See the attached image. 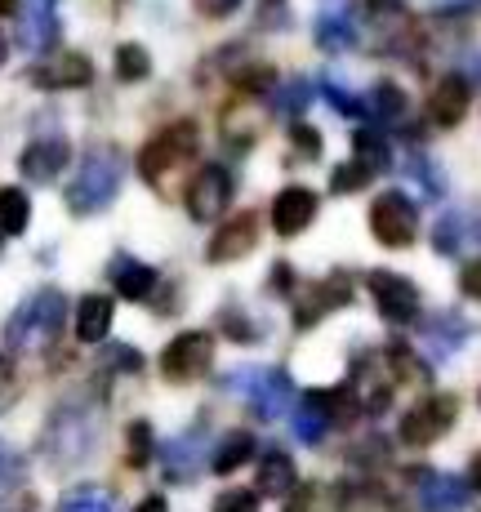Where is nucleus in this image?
Masks as SVG:
<instances>
[{
  "mask_svg": "<svg viewBox=\"0 0 481 512\" xmlns=\"http://www.w3.org/2000/svg\"><path fill=\"white\" fill-rule=\"evenodd\" d=\"M125 161L116 147H90L81 161V170L67 183V210L72 214H98L112 205V196L121 192Z\"/></svg>",
  "mask_w": 481,
  "mask_h": 512,
  "instance_id": "nucleus-1",
  "label": "nucleus"
},
{
  "mask_svg": "<svg viewBox=\"0 0 481 512\" xmlns=\"http://www.w3.org/2000/svg\"><path fill=\"white\" fill-rule=\"evenodd\" d=\"M63 321H67V299L58 290H36L23 308L9 317V348L14 352H45L49 343L63 334Z\"/></svg>",
  "mask_w": 481,
  "mask_h": 512,
  "instance_id": "nucleus-2",
  "label": "nucleus"
},
{
  "mask_svg": "<svg viewBox=\"0 0 481 512\" xmlns=\"http://www.w3.org/2000/svg\"><path fill=\"white\" fill-rule=\"evenodd\" d=\"M223 388L237 392L241 401H250V410L259 419H281L294 406V383L286 370H268V366H241L223 379Z\"/></svg>",
  "mask_w": 481,
  "mask_h": 512,
  "instance_id": "nucleus-3",
  "label": "nucleus"
},
{
  "mask_svg": "<svg viewBox=\"0 0 481 512\" xmlns=\"http://www.w3.org/2000/svg\"><path fill=\"white\" fill-rule=\"evenodd\" d=\"M343 415H352V392H308V397L299 401V410H294V437L303 441V446H321L326 441V432L343 423Z\"/></svg>",
  "mask_w": 481,
  "mask_h": 512,
  "instance_id": "nucleus-4",
  "label": "nucleus"
},
{
  "mask_svg": "<svg viewBox=\"0 0 481 512\" xmlns=\"http://www.w3.org/2000/svg\"><path fill=\"white\" fill-rule=\"evenodd\" d=\"M370 232L388 250H406L419 232V210L410 205V196H401V192L375 196V205H370Z\"/></svg>",
  "mask_w": 481,
  "mask_h": 512,
  "instance_id": "nucleus-5",
  "label": "nucleus"
},
{
  "mask_svg": "<svg viewBox=\"0 0 481 512\" xmlns=\"http://www.w3.org/2000/svg\"><path fill=\"white\" fill-rule=\"evenodd\" d=\"M196 143H201V139H196V125L192 121H179V125H170V130H161L139 152L143 179H161V174L179 170L183 161H192V156H196Z\"/></svg>",
  "mask_w": 481,
  "mask_h": 512,
  "instance_id": "nucleus-6",
  "label": "nucleus"
},
{
  "mask_svg": "<svg viewBox=\"0 0 481 512\" xmlns=\"http://www.w3.org/2000/svg\"><path fill=\"white\" fill-rule=\"evenodd\" d=\"M210 361H214V339L201 330H188L161 352V374L170 383H192L210 370Z\"/></svg>",
  "mask_w": 481,
  "mask_h": 512,
  "instance_id": "nucleus-7",
  "label": "nucleus"
},
{
  "mask_svg": "<svg viewBox=\"0 0 481 512\" xmlns=\"http://www.w3.org/2000/svg\"><path fill=\"white\" fill-rule=\"evenodd\" d=\"M370 294H375V308L384 312V321H392V326H406V321L419 317V290L410 285L401 272H370Z\"/></svg>",
  "mask_w": 481,
  "mask_h": 512,
  "instance_id": "nucleus-8",
  "label": "nucleus"
},
{
  "mask_svg": "<svg viewBox=\"0 0 481 512\" xmlns=\"http://www.w3.org/2000/svg\"><path fill=\"white\" fill-rule=\"evenodd\" d=\"M228 201H232V174L223 170V165H205V170H196V179L188 187V214L196 223L219 219V214L228 210Z\"/></svg>",
  "mask_w": 481,
  "mask_h": 512,
  "instance_id": "nucleus-9",
  "label": "nucleus"
},
{
  "mask_svg": "<svg viewBox=\"0 0 481 512\" xmlns=\"http://www.w3.org/2000/svg\"><path fill=\"white\" fill-rule=\"evenodd\" d=\"M455 397H428L419 401L415 410H410L406 419H401V441L406 446H433L441 432H450V423H455Z\"/></svg>",
  "mask_w": 481,
  "mask_h": 512,
  "instance_id": "nucleus-10",
  "label": "nucleus"
},
{
  "mask_svg": "<svg viewBox=\"0 0 481 512\" xmlns=\"http://www.w3.org/2000/svg\"><path fill=\"white\" fill-rule=\"evenodd\" d=\"M58 41V0H23L18 9V45L27 54H41Z\"/></svg>",
  "mask_w": 481,
  "mask_h": 512,
  "instance_id": "nucleus-11",
  "label": "nucleus"
},
{
  "mask_svg": "<svg viewBox=\"0 0 481 512\" xmlns=\"http://www.w3.org/2000/svg\"><path fill=\"white\" fill-rule=\"evenodd\" d=\"M415 499L424 512H464L468 508V481L450 472H419Z\"/></svg>",
  "mask_w": 481,
  "mask_h": 512,
  "instance_id": "nucleus-12",
  "label": "nucleus"
},
{
  "mask_svg": "<svg viewBox=\"0 0 481 512\" xmlns=\"http://www.w3.org/2000/svg\"><path fill=\"white\" fill-rule=\"evenodd\" d=\"M312 219H317V192H308V187L277 192V201H272V228L281 236H299Z\"/></svg>",
  "mask_w": 481,
  "mask_h": 512,
  "instance_id": "nucleus-13",
  "label": "nucleus"
},
{
  "mask_svg": "<svg viewBox=\"0 0 481 512\" xmlns=\"http://www.w3.org/2000/svg\"><path fill=\"white\" fill-rule=\"evenodd\" d=\"M254 236H259V219H254V214H237L232 223H223V228L214 232V241H210V250H205V259H210V263L245 259V254L254 250Z\"/></svg>",
  "mask_w": 481,
  "mask_h": 512,
  "instance_id": "nucleus-14",
  "label": "nucleus"
},
{
  "mask_svg": "<svg viewBox=\"0 0 481 512\" xmlns=\"http://www.w3.org/2000/svg\"><path fill=\"white\" fill-rule=\"evenodd\" d=\"M317 45L326 54H343V49L357 45V18H352L348 0H330L317 14Z\"/></svg>",
  "mask_w": 481,
  "mask_h": 512,
  "instance_id": "nucleus-15",
  "label": "nucleus"
},
{
  "mask_svg": "<svg viewBox=\"0 0 481 512\" xmlns=\"http://www.w3.org/2000/svg\"><path fill=\"white\" fill-rule=\"evenodd\" d=\"M201 455H205V432H183V437L165 441L161 446V468L170 481H192L196 468H201Z\"/></svg>",
  "mask_w": 481,
  "mask_h": 512,
  "instance_id": "nucleus-16",
  "label": "nucleus"
},
{
  "mask_svg": "<svg viewBox=\"0 0 481 512\" xmlns=\"http://www.w3.org/2000/svg\"><path fill=\"white\" fill-rule=\"evenodd\" d=\"M32 81L41 85V90H81V85L94 81V67L85 54H63V58H54V63L36 67Z\"/></svg>",
  "mask_w": 481,
  "mask_h": 512,
  "instance_id": "nucleus-17",
  "label": "nucleus"
},
{
  "mask_svg": "<svg viewBox=\"0 0 481 512\" xmlns=\"http://www.w3.org/2000/svg\"><path fill=\"white\" fill-rule=\"evenodd\" d=\"M67 156H72L67 139H36V143L23 152L18 170H23L32 183H54V174L67 170Z\"/></svg>",
  "mask_w": 481,
  "mask_h": 512,
  "instance_id": "nucleus-18",
  "label": "nucleus"
},
{
  "mask_svg": "<svg viewBox=\"0 0 481 512\" xmlns=\"http://www.w3.org/2000/svg\"><path fill=\"white\" fill-rule=\"evenodd\" d=\"M348 281L343 277H330V281H321V285H312L308 294L299 299V312H294V326H312V321H321L326 312H335L339 303H348Z\"/></svg>",
  "mask_w": 481,
  "mask_h": 512,
  "instance_id": "nucleus-19",
  "label": "nucleus"
},
{
  "mask_svg": "<svg viewBox=\"0 0 481 512\" xmlns=\"http://www.w3.org/2000/svg\"><path fill=\"white\" fill-rule=\"evenodd\" d=\"M468 98H473L468 81H464V76L450 72L446 81H441L437 90H433V121H437V125H446V130H455V125L468 116Z\"/></svg>",
  "mask_w": 481,
  "mask_h": 512,
  "instance_id": "nucleus-20",
  "label": "nucleus"
},
{
  "mask_svg": "<svg viewBox=\"0 0 481 512\" xmlns=\"http://www.w3.org/2000/svg\"><path fill=\"white\" fill-rule=\"evenodd\" d=\"M294 486H299V472H294L290 455L286 450H268V455L259 459V495L286 499V495H294Z\"/></svg>",
  "mask_w": 481,
  "mask_h": 512,
  "instance_id": "nucleus-21",
  "label": "nucleus"
},
{
  "mask_svg": "<svg viewBox=\"0 0 481 512\" xmlns=\"http://www.w3.org/2000/svg\"><path fill=\"white\" fill-rule=\"evenodd\" d=\"M112 330V299L107 294H85L76 303V339L81 343H103Z\"/></svg>",
  "mask_w": 481,
  "mask_h": 512,
  "instance_id": "nucleus-22",
  "label": "nucleus"
},
{
  "mask_svg": "<svg viewBox=\"0 0 481 512\" xmlns=\"http://www.w3.org/2000/svg\"><path fill=\"white\" fill-rule=\"evenodd\" d=\"M112 285H116V294H125V299L139 303L156 290V272L147 268V263L130 259V254H116L112 259Z\"/></svg>",
  "mask_w": 481,
  "mask_h": 512,
  "instance_id": "nucleus-23",
  "label": "nucleus"
},
{
  "mask_svg": "<svg viewBox=\"0 0 481 512\" xmlns=\"http://www.w3.org/2000/svg\"><path fill=\"white\" fill-rule=\"evenodd\" d=\"M464 339H468V326L459 317H433V321H424V343L433 348V357H455Z\"/></svg>",
  "mask_w": 481,
  "mask_h": 512,
  "instance_id": "nucleus-24",
  "label": "nucleus"
},
{
  "mask_svg": "<svg viewBox=\"0 0 481 512\" xmlns=\"http://www.w3.org/2000/svg\"><path fill=\"white\" fill-rule=\"evenodd\" d=\"M27 219H32V205H27L23 187H0V232H27Z\"/></svg>",
  "mask_w": 481,
  "mask_h": 512,
  "instance_id": "nucleus-25",
  "label": "nucleus"
},
{
  "mask_svg": "<svg viewBox=\"0 0 481 512\" xmlns=\"http://www.w3.org/2000/svg\"><path fill=\"white\" fill-rule=\"evenodd\" d=\"M250 455H254V437L250 432H232V437H223V446L214 450L210 468L228 477V472H237L241 464H250Z\"/></svg>",
  "mask_w": 481,
  "mask_h": 512,
  "instance_id": "nucleus-26",
  "label": "nucleus"
},
{
  "mask_svg": "<svg viewBox=\"0 0 481 512\" xmlns=\"http://www.w3.org/2000/svg\"><path fill=\"white\" fill-rule=\"evenodd\" d=\"M352 152H357V161L366 165L370 174H384L388 165H392V156H388V143H384V134L357 130V134H352Z\"/></svg>",
  "mask_w": 481,
  "mask_h": 512,
  "instance_id": "nucleus-27",
  "label": "nucleus"
},
{
  "mask_svg": "<svg viewBox=\"0 0 481 512\" xmlns=\"http://www.w3.org/2000/svg\"><path fill=\"white\" fill-rule=\"evenodd\" d=\"M58 512H116V499L103 486H76L63 495Z\"/></svg>",
  "mask_w": 481,
  "mask_h": 512,
  "instance_id": "nucleus-28",
  "label": "nucleus"
},
{
  "mask_svg": "<svg viewBox=\"0 0 481 512\" xmlns=\"http://www.w3.org/2000/svg\"><path fill=\"white\" fill-rule=\"evenodd\" d=\"M366 112L375 116V121H401V116H406V94H401L392 81H379L375 94H370V103H366Z\"/></svg>",
  "mask_w": 481,
  "mask_h": 512,
  "instance_id": "nucleus-29",
  "label": "nucleus"
},
{
  "mask_svg": "<svg viewBox=\"0 0 481 512\" xmlns=\"http://www.w3.org/2000/svg\"><path fill=\"white\" fill-rule=\"evenodd\" d=\"M366 9H370V18H375L379 32H406V23H410V14H406L401 0H366Z\"/></svg>",
  "mask_w": 481,
  "mask_h": 512,
  "instance_id": "nucleus-30",
  "label": "nucleus"
},
{
  "mask_svg": "<svg viewBox=\"0 0 481 512\" xmlns=\"http://www.w3.org/2000/svg\"><path fill=\"white\" fill-rule=\"evenodd\" d=\"M147 72H152V63H147L143 45H121L116 49V76H121V81H143Z\"/></svg>",
  "mask_w": 481,
  "mask_h": 512,
  "instance_id": "nucleus-31",
  "label": "nucleus"
},
{
  "mask_svg": "<svg viewBox=\"0 0 481 512\" xmlns=\"http://www.w3.org/2000/svg\"><path fill=\"white\" fill-rule=\"evenodd\" d=\"M388 366H392V374H397V379H424V366H419L415 361V352L406 348V343H388Z\"/></svg>",
  "mask_w": 481,
  "mask_h": 512,
  "instance_id": "nucleus-32",
  "label": "nucleus"
},
{
  "mask_svg": "<svg viewBox=\"0 0 481 512\" xmlns=\"http://www.w3.org/2000/svg\"><path fill=\"white\" fill-rule=\"evenodd\" d=\"M125 437H130V468H143L147 459H152V428H147V423L139 419V423H130V432H125Z\"/></svg>",
  "mask_w": 481,
  "mask_h": 512,
  "instance_id": "nucleus-33",
  "label": "nucleus"
},
{
  "mask_svg": "<svg viewBox=\"0 0 481 512\" xmlns=\"http://www.w3.org/2000/svg\"><path fill=\"white\" fill-rule=\"evenodd\" d=\"M370 179H375V174H370L366 165H361V161H348L343 170H335V179H330V187H335V192H357V187H366Z\"/></svg>",
  "mask_w": 481,
  "mask_h": 512,
  "instance_id": "nucleus-34",
  "label": "nucleus"
},
{
  "mask_svg": "<svg viewBox=\"0 0 481 512\" xmlns=\"http://www.w3.org/2000/svg\"><path fill=\"white\" fill-rule=\"evenodd\" d=\"M308 103H312V98H308V85H303V81H290V85H281V90H277V103H272V107H277V112H286V116H294V112H303Z\"/></svg>",
  "mask_w": 481,
  "mask_h": 512,
  "instance_id": "nucleus-35",
  "label": "nucleus"
},
{
  "mask_svg": "<svg viewBox=\"0 0 481 512\" xmlns=\"http://www.w3.org/2000/svg\"><path fill=\"white\" fill-rule=\"evenodd\" d=\"M214 512H259V495L254 490H223L214 499Z\"/></svg>",
  "mask_w": 481,
  "mask_h": 512,
  "instance_id": "nucleus-36",
  "label": "nucleus"
},
{
  "mask_svg": "<svg viewBox=\"0 0 481 512\" xmlns=\"http://www.w3.org/2000/svg\"><path fill=\"white\" fill-rule=\"evenodd\" d=\"M321 90H326L330 107H335V112H343V116H361V112H366V103H357V94L343 90V85H335V81H326Z\"/></svg>",
  "mask_w": 481,
  "mask_h": 512,
  "instance_id": "nucleus-37",
  "label": "nucleus"
},
{
  "mask_svg": "<svg viewBox=\"0 0 481 512\" xmlns=\"http://www.w3.org/2000/svg\"><path fill=\"white\" fill-rule=\"evenodd\" d=\"M14 401H18V370L9 357H0V415H5Z\"/></svg>",
  "mask_w": 481,
  "mask_h": 512,
  "instance_id": "nucleus-38",
  "label": "nucleus"
},
{
  "mask_svg": "<svg viewBox=\"0 0 481 512\" xmlns=\"http://www.w3.org/2000/svg\"><path fill=\"white\" fill-rule=\"evenodd\" d=\"M410 174H415V179L424 183V192H428V196H441V192H446V183L437 179V165H433V161H424V156H415V161H410Z\"/></svg>",
  "mask_w": 481,
  "mask_h": 512,
  "instance_id": "nucleus-39",
  "label": "nucleus"
},
{
  "mask_svg": "<svg viewBox=\"0 0 481 512\" xmlns=\"http://www.w3.org/2000/svg\"><path fill=\"white\" fill-rule=\"evenodd\" d=\"M459 245H464L459 241V219L450 214V223H441L437 228V254H459Z\"/></svg>",
  "mask_w": 481,
  "mask_h": 512,
  "instance_id": "nucleus-40",
  "label": "nucleus"
},
{
  "mask_svg": "<svg viewBox=\"0 0 481 512\" xmlns=\"http://www.w3.org/2000/svg\"><path fill=\"white\" fill-rule=\"evenodd\" d=\"M294 147H299L303 156H321V139H317V130H308V125H294Z\"/></svg>",
  "mask_w": 481,
  "mask_h": 512,
  "instance_id": "nucleus-41",
  "label": "nucleus"
},
{
  "mask_svg": "<svg viewBox=\"0 0 481 512\" xmlns=\"http://www.w3.org/2000/svg\"><path fill=\"white\" fill-rule=\"evenodd\" d=\"M459 290H464L468 299H481V259L464 268V277H459Z\"/></svg>",
  "mask_w": 481,
  "mask_h": 512,
  "instance_id": "nucleus-42",
  "label": "nucleus"
},
{
  "mask_svg": "<svg viewBox=\"0 0 481 512\" xmlns=\"http://www.w3.org/2000/svg\"><path fill=\"white\" fill-rule=\"evenodd\" d=\"M18 472H23V468H18V459L9 455L5 446H0V490H5V486H14V481H18Z\"/></svg>",
  "mask_w": 481,
  "mask_h": 512,
  "instance_id": "nucleus-43",
  "label": "nucleus"
},
{
  "mask_svg": "<svg viewBox=\"0 0 481 512\" xmlns=\"http://www.w3.org/2000/svg\"><path fill=\"white\" fill-rule=\"evenodd\" d=\"M237 5H241V0H196V9H201V14H210V18H228Z\"/></svg>",
  "mask_w": 481,
  "mask_h": 512,
  "instance_id": "nucleus-44",
  "label": "nucleus"
},
{
  "mask_svg": "<svg viewBox=\"0 0 481 512\" xmlns=\"http://www.w3.org/2000/svg\"><path fill=\"white\" fill-rule=\"evenodd\" d=\"M286 512H312V486H303V495H294V504Z\"/></svg>",
  "mask_w": 481,
  "mask_h": 512,
  "instance_id": "nucleus-45",
  "label": "nucleus"
},
{
  "mask_svg": "<svg viewBox=\"0 0 481 512\" xmlns=\"http://www.w3.org/2000/svg\"><path fill=\"white\" fill-rule=\"evenodd\" d=\"M134 512H170V508H165V499H161V495H147V499H143V504L134 508Z\"/></svg>",
  "mask_w": 481,
  "mask_h": 512,
  "instance_id": "nucleus-46",
  "label": "nucleus"
},
{
  "mask_svg": "<svg viewBox=\"0 0 481 512\" xmlns=\"http://www.w3.org/2000/svg\"><path fill=\"white\" fill-rule=\"evenodd\" d=\"M18 9V0H0V14H14Z\"/></svg>",
  "mask_w": 481,
  "mask_h": 512,
  "instance_id": "nucleus-47",
  "label": "nucleus"
},
{
  "mask_svg": "<svg viewBox=\"0 0 481 512\" xmlns=\"http://www.w3.org/2000/svg\"><path fill=\"white\" fill-rule=\"evenodd\" d=\"M473 486H481V455L473 459Z\"/></svg>",
  "mask_w": 481,
  "mask_h": 512,
  "instance_id": "nucleus-48",
  "label": "nucleus"
},
{
  "mask_svg": "<svg viewBox=\"0 0 481 512\" xmlns=\"http://www.w3.org/2000/svg\"><path fill=\"white\" fill-rule=\"evenodd\" d=\"M5 54H9V45H5V32H0V63H5Z\"/></svg>",
  "mask_w": 481,
  "mask_h": 512,
  "instance_id": "nucleus-49",
  "label": "nucleus"
},
{
  "mask_svg": "<svg viewBox=\"0 0 481 512\" xmlns=\"http://www.w3.org/2000/svg\"><path fill=\"white\" fill-rule=\"evenodd\" d=\"M0 245H5V241H0Z\"/></svg>",
  "mask_w": 481,
  "mask_h": 512,
  "instance_id": "nucleus-50",
  "label": "nucleus"
}]
</instances>
